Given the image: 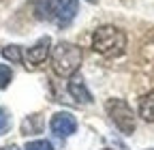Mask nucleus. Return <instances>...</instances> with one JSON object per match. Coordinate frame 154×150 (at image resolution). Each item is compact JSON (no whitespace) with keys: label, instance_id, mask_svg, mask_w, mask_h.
Listing matches in <instances>:
<instances>
[{"label":"nucleus","instance_id":"obj_12","mask_svg":"<svg viewBox=\"0 0 154 150\" xmlns=\"http://www.w3.org/2000/svg\"><path fill=\"white\" fill-rule=\"evenodd\" d=\"M7 127H9V116L5 109H0V131H5Z\"/></svg>","mask_w":154,"mask_h":150},{"label":"nucleus","instance_id":"obj_4","mask_svg":"<svg viewBox=\"0 0 154 150\" xmlns=\"http://www.w3.org/2000/svg\"><path fill=\"white\" fill-rule=\"evenodd\" d=\"M105 109H107L109 118L113 120V124L118 127L122 133L131 135L135 131V114H133V109H131V105L126 101H122V99H109L105 103Z\"/></svg>","mask_w":154,"mask_h":150},{"label":"nucleus","instance_id":"obj_5","mask_svg":"<svg viewBox=\"0 0 154 150\" xmlns=\"http://www.w3.org/2000/svg\"><path fill=\"white\" fill-rule=\"evenodd\" d=\"M51 131L58 135V137H69L75 133L77 129V120L71 111H58V114L51 116V122H49Z\"/></svg>","mask_w":154,"mask_h":150},{"label":"nucleus","instance_id":"obj_14","mask_svg":"<svg viewBox=\"0 0 154 150\" xmlns=\"http://www.w3.org/2000/svg\"><path fill=\"white\" fill-rule=\"evenodd\" d=\"M150 150H154V148H150Z\"/></svg>","mask_w":154,"mask_h":150},{"label":"nucleus","instance_id":"obj_2","mask_svg":"<svg viewBox=\"0 0 154 150\" xmlns=\"http://www.w3.org/2000/svg\"><path fill=\"white\" fill-rule=\"evenodd\" d=\"M77 13V0H34V15L58 26H69Z\"/></svg>","mask_w":154,"mask_h":150},{"label":"nucleus","instance_id":"obj_10","mask_svg":"<svg viewBox=\"0 0 154 150\" xmlns=\"http://www.w3.org/2000/svg\"><path fill=\"white\" fill-rule=\"evenodd\" d=\"M26 150H54V148L47 139H34V142L26 144Z\"/></svg>","mask_w":154,"mask_h":150},{"label":"nucleus","instance_id":"obj_7","mask_svg":"<svg viewBox=\"0 0 154 150\" xmlns=\"http://www.w3.org/2000/svg\"><path fill=\"white\" fill-rule=\"evenodd\" d=\"M69 95L73 99H77V103H90L92 101V95L88 92L84 80L79 77V75H73L71 82H69Z\"/></svg>","mask_w":154,"mask_h":150},{"label":"nucleus","instance_id":"obj_8","mask_svg":"<svg viewBox=\"0 0 154 150\" xmlns=\"http://www.w3.org/2000/svg\"><path fill=\"white\" fill-rule=\"evenodd\" d=\"M139 116L146 122H154V90L139 99Z\"/></svg>","mask_w":154,"mask_h":150},{"label":"nucleus","instance_id":"obj_13","mask_svg":"<svg viewBox=\"0 0 154 150\" xmlns=\"http://www.w3.org/2000/svg\"><path fill=\"white\" fill-rule=\"evenodd\" d=\"M88 2H94V0H88Z\"/></svg>","mask_w":154,"mask_h":150},{"label":"nucleus","instance_id":"obj_11","mask_svg":"<svg viewBox=\"0 0 154 150\" xmlns=\"http://www.w3.org/2000/svg\"><path fill=\"white\" fill-rule=\"evenodd\" d=\"M11 77H13V73H11V69H9L7 64H0V90L9 86Z\"/></svg>","mask_w":154,"mask_h":150},{"label":"nucleus","instance_id":"obj_9","mask_svg":"<svg viewBox=\"0 0 154 150\" xmlns=\"http://www.w3.org/2000/svg\"><path fill=\"white\" fill-rule=\"evenodd\" d=\"M2 56H5L7 60L15 62V64H19V62H22V49H19L17 45H7V47L2 49Z\"/></svg>","mask_w":154,"mask_h":150},{"label":"nucleus","instance_id":"obj_3","mask_svg":"<svg viewBox=\"0 0 154 150\" xmlns=\"http://www.w3.org/2000/svg\"><path fill=\"white\" fill-rule=\"evenodd\" d=\"M82 58H84L82 49L69 41H60L51 49V67L62 77H73L82 64Z\"/></svg>","mask_w":154,"mask_h":150},{"label":"nucleus","instance_id":"obj_6","mask_svg":"<svg viewBox=\"0 0 154 150\" xmlns=\"http://www.w3.org/2000/svg\"><path fill=\"white\" fill-rule=\"evenodd\" d=\"M49 49H51V39L49 36H43V39H38L32 47H28L26 52V60L30 64H43L47 60V56H49Z\"/></svg>","mask_w":154,"mask_h":150},{"label":"nucleus","instance_id":"obj_1","mask_svg":"<svg viewBox=\"0 0 154 150\" xmlns=\"http://www.w3.org/2000/svg\"><path fill=\"white\" fill-rule=\"evenodd\" d=\"M92 49L105 58H116L126 49V34L116 26H101L92 34Z\"/></svg>","mask_w":154,"mask_h":150}]
</instances>
